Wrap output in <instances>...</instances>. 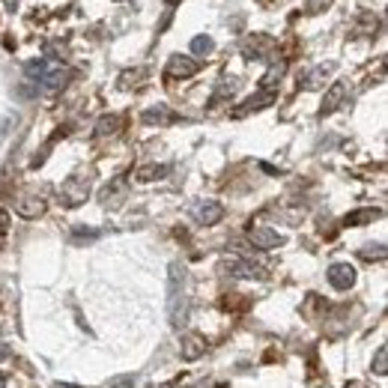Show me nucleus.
I'll return each instance as SVG.
<instances>
[{"label": "nucleus", "instance_id": "ddd939ff", "mask_svg": "<svg viewBox=\"0 0 388 388\" xmlns=\"http://www.w3.org/2000/svg\"><path fill=\"white\" fill-rule=\"evenodd\" d=\"M143 123L147 126H168V123H173L176 120V114L171 108H164V105H159V108H150V110H143Z\"/></svg>", "mask_w": 388, "mask_h": 388}, {"label": "nucleus", "instance_id": "c756f323", "mask_svg": "<svg viewBox=\"0 0 388 388\" xmlns=\"http://www.w3.org/2000/svg\"><path fill=\"white\" fill-rule=\"evenodd\" d=\"M161 388H180V380H173V382H168V385H161Z\"/></svg>", "mask_w": 388, "mask_h": 388}, {"label": "nucleus", "instance_id": "4468645a", "mask_svg": "<svg viewBox=\"0 0 388 388\" xmlns=\"http://www.w3.org/2000/svg\"><path fill=\"white\" fill-rule=\"evenodd\" d=\"M15 213L21 218H39L45 213V201H42V197H24V201L15 203Z\"/></svg>", "mask_w": 388, "mask_h": 388}, {"label": "nucleus", "instance_id": "1a4fd4ad", "mask_svg": "<svg viewBox=\"0 0 388 388\" xmlns=\"http://www.w3.org/2000/svg\"><path fill=\"white\" fill-rule=\"evenodd\" d=\"M275 99H278V93L275 90H260L257 96H251V99H245V102H242L236 110H233V117H248L251 110H260V108H269Z\"/></svg>", "mask_w": 388, "mask_h": 388}, {"label": "nucleus", "instance_id": "6e6552de", "mask_svg": "<svg viewBox=\"0 0 388 388\" xmlns=\"http://www.w3.org/2000/svg\"><path fill=\"white\" fill-rule=\"evenodd\" d=\"M329 284L335 287V290H350L352 284H356V266L350 263H331L329 272H326Z\"/></svg>", "mask_w": 388, "mask_h": 388}, {"label": "nucleus", "instance_id": "cd10ccee", "mask_svg": "<svg viewBox=\"0 0 388 388\" xmlns=\"http://www.w3.org/2000/svg\"><path fill=\"white\" fill-rule=\"evenodd\" d=\"M54 388H84V385H69V382H57Z\"/></svg>", "mask_w": 388, "mask_h": 388}, {"label": "nucleus", "instance_id": "9d476101", "mask_svg": "<svg viewBox=\"0 0 388 388\" xmlns=\"http://www.w3.org/2000/svg\"><path fill=\"white\" fill-rule=\"evenodd\" d=\"M343 99H347V84H343V81H335V84L329 87L326 99H323V108H319V117L335 114V110L343 105Z\"/></svg>", "mask_w": 388, "mask_h": 388}, {"label": "nucleus", "instance_id": "f03ea898", "mask_svg": "<svg viewBox=\"0 0 388 388\" xmlns=\"http://www.w3.org/2000/svg\"><path fill=\"white\" fill-rule=\"evenodd\" d=\"M87 197H90V176H84V173L69 176V180L63 182V188H60V203L69 206V209L81 206Z\"/></svg>", "mask_w": 388, "mask_h": 388}, {"label": "nucleus", "instance_id": "2eb2a0df", "mask_svg": "<svg viewBox=\"0 0 388 388\" xmlns=\"http://www.w3.org/2000/svg\"><path fill=\"white\" fill-rule=\"evenodd\" d=\"M335 72V63H323V66H317V69H310L305 75V87L308 90H317V87H323L326 84V78Z\"/></svg>", "mask_w": 388, "mask_h": 388}, {"label": "nucleus", "instance_id": "aec40b11", "mask_svg": "<svg viewBox=\"0 0 388 388\" xmlns=\"http://www.w3.org/2000/svg\"><path fill=\"white\" fill-rule=\"evenodd\" d=\"M215 51V42L209 36H194L192 39V54H197V57H206V54Z\"/></svg>", "mask_w": 388, "mask_h": 388}, {"label": "nucleus", "instance_id": "b1692460", "mask_svg": "<svg viewBox=\"0 0 388 388\" xmlns=\"http://www.w3.org/2000/svg\"><path fill=\"white\" fill-rule=\"evenodd\" d=\"M359 254L364 260H385V245H364Z\"/></svg>", "mask_w": 388, "mask_h": 388}, {"label": "nucleus", "instance_id": "20e7f679", "mask_svg": "<svg viewBox=\"0 0 388 388\" xmlns=\"http://www.w3.org/2000/svg\"><path fill=\"white\" fill-rule=\"evenodd\" d=\"M242 54H245L248 60H272L275 39L272 36H263V33H254L245 45H242Z\"/></svg>", "mask_w": 388, "mask_h": 388}, {"label": "nucleus", "instance_id": "39448f33", "mask_svg": "<svg viewBox=\"0 0 388 388\" xmlns=\"http://www.w3.org/2000/svg\"><path fill=\"white\" fill-rule=\"evenodd\" d=\"M197 72H201V63H197L194 57L173 54V57L168 60V69H164V78H168V81H180V78H192Z\"/></svg>", "mask_w": 388, "mask_h": 388}, {"label": "nucleus", "instance_id": "4be33fe9", "mask_svg": "<svg viewBox=\"0 0 388 388\" xmlns=\"http://www.w3.org/2000/svg\"><path fill=\"white\" fill-rule=\"evenodd\" d=\"M99 239V230H93V227H75V233H72V242H96Z\"/></svg>", "mask_w": 388, "mask_h": 388}, {"label": "nucleus", "instance_id": "423d86ee", "mask_svg": "<svg viewBox=\"0 0 388 388\" xmlns=\"http://www.w3.org/2000/svg\"><path fill=\"white\" fill-rule=\"evenodd\" d=\"M248 242L257 251H272V248L284 245V236L278 230H272V227H251L248 230Z\"/></svg>", "mask_w": 388, "mask_h": 388}, {"label": "nucleus", "instance_id": "9b49d317", "mask_svg": "<svg viewBox=\"0 0 388 388\" xmlns=\"http://www.w3.org/2000/svg\"><path fill=\"white\" fill-rule=\"evenodd\" d=\"M203 352H206V338L203 335H185L182 338V359L185 361L203 359Z\"/></svg>", "mask_w": 388, "mask_h": 388}, {"label": "nucleus", "instance_id": "a878e982", "mask_svg": "<svg viewBox=\"0 0 388 388\" xmlns=\"http://www.w3.org/2000/svg\"><path fill=\"white\" fill-rule=\"evenodd\" d=\"M329 6H331V0H308V3H305V13H308V15H317V13H326Z\"/></svg>", "mask_w": 388, "mask_h": 388}, {"label": "nucleus", "instance_id": "5701e85b", "mask_svg": "<svg viewBox=\"0 0 388 388\" xmlns=\"http://www.w3.org/2000/svg\"><path fill=\"white\" fill-rule=\"evenodd\" d=\"M143 75H147V69H129V72L120 75V87H131V84H138Z\"/></svg>", "mask_w": 388, "mask_h": 388}, {"label": "nucleus", "instance_id": "6ab92c4d", "mask_svg": "<svg viewBox=\"0 0 388 388\" xmlns=\"http://www.w3.org/2000/svg\"><path fill=\"white\" fill-rule=\"evenodd\" d=\"M284 69H287V66L278 60V63H272L269 66V72H266L263 75V81H260V90H275V84H278L281 81V78H284Z\"/></svg>", "mask_w": 388, "mask_h": 388}, {"label": "nucleus", "instance_id": "2f4dec72", "mask_svg": "<svg viewBox=\"0 0 388 388\" xmlns=\"http://www.w3.org/2000/svg\"><path fill=\"white\" fill-rule=\"evenodd\" d=\"M173 3H180V0H168V6H173Z\"/></svg>", "mask_w": 388, "mask_h": 388}, {"label": "nucleus", "instance_id": "f257e3e1", "mask_svg": "<svg viewBox=\"0 0 388 388\" xmlns=\"http://www.w3.org/2000/svg\"><path fill=\"white\" fill-rule=\"evenodd\" d=\"M168 319L173 329L188 326V272L182 263L168 269Z\"/></svg>", "mask_w": 388, "mask_h": 388}, {"label": "nucleus", "instance_id": "a211bd4d", "mask_svg": "<svg viewBox=\"0 0 388 388\" xmlns=\"http://www.w3.org/2000/svg\"><path fill=\"white\" fill-rule=\"evenodd\" d=\"M382 213L380 209H373V206H368V209H356V213H350L347 218H343V224L347 227H361V224H371V221H376Z\"/></svg>", "mask_w": 388, "mask_h": 388}, {"label": "nucleus", "instance_id": "dca6fc26", "mask_svg": "<svg viewBox=\"0 0 388 388\" xmlns=\"http://www.w3.org/2000/svg\"><path fill=\"white\" fill-rule=\"evenodd\" d=\"M168 164H143V168L135 171V180L138 182H155V180H164L168 176Z\"/></svg>", "mask_w": 388, "mask_h": 388}, {"label": "nucleus", "instance_id": "393cba45", "mask_svg": "<svg viewBox=\"0 0 388 388\" xmlns=\"http://www.w3.org/2000/svg\"><path fill=\"white\" fill-rule=\"evenodd\" d=\"M105 388H135V376L131 373H120V376H114Z\"/></svg>", "mask_w": 388, "mask_h": 388}, {"label": "nucleus", "instance_id": "c85d7f7f", "mask_svg": "<svg viewBox=\"0 0 388 388\" xmlns=\"http://www.w3.org/2000/svg\"><path fill=\"white\" fill-rule=\"evenodd\" d=\"M3 359H9V350H6V347H0V361H3Z\"/></svg>", "mask_w": 388, "mask_h": 388}, {"label": "nucleus", "instance_id": "f3484780", "mask_svg": "<svg viewBox=\"0 0 388 388\" xmlns=\"http://www.w3.org/2000/svg\"><path fill=\"white\" fill-rule=\"evenodd\" d=\"M120 126H123V117L120 114H105V117H99V123H96V135L99 138H110V135H117Z\"/></svg>", "mask_w": 388, "mask_h": 388}, {"label": "nucleus", "instance_id": "412c9836", "mask_svg": "<svg viewBox=\"0 0 388 388\" xmlns=\"http://www.w3.org/2000/svg\"><path fill=\"white\" fill-rule=\"evenodd\" d=\"M373 373L376 376H385L388 373V347H380L373 356Z\"/></svg>", "mask_w": 388, "mask_h": 388}, {"label": "nucleus", "instance_id": "f8f14e48", "mask_svg": "<svg viewBox=\"0 0 388 388\" xmlns=\"http://www.w3.org/2000/svg\"><path fill=\"white\" fill-rule=\"evenodd\" d=\"M69 78H72V72H69V69H60V66H54V69H51L45 78H42L39 84L45 87L48 93H57V90H63V87L69 84Z\"/></svg>", "mask_w": 388, "mask_h": 388}, {"label": "nucleus", "instance_id": "7c9ffc66", "mask_svg": "<svg viewBox=\"0 0 388 388\" xmlns=\"http://www.w3.org/2000/svg\"><path fill=\"white\" fill-rule=\"evenodd\" d=\"M0 388H6V376L3 373H0Z\"/></svg>", "mask_w": 388, "mask_h": 388}, {"label": "nucleus", "instance_id": "bb28decb", "mask_svg": "<svg viewBox=\"0 0 388 388\" xmlns=\"http://www.w3.org/2000/svg\"><path fill=\"white\" fill-rule=\"evenodd\" d=\"M6 230H9V213H6V209H0V236H3Z\"/></svg>", "mask_w": 388, "mask_h": 388}, {"label": "nucleus", "instance_id": "0eeeda50", "mask_svg": "<svg viewBox=\"0 0 388 388\" xmlns=\"http://www.w3.org/2000/svg\"><path fill=\"white\" fill-rule=\"evenodd\" d=\"M192 215H194L197 224L213 227V224H218V221L224 218V206H221L218 201H201V203L192 206Z\"/></svg>", "mask_w": 388, "mask_h": 388}, {"label": "nucleus", "instance_id": "7ed1b4c3", "mask_svg": "<svg viewBox=\"0 0 388 388\" xmlns=\"http://www.w3.org/2000/svg\"><path fill=\"white\" fill-rule=\"evenodd\" d=\"M221 275H230V278H245V281H263L266 278V269L251 260H224L218 266Z\"/></svg>", "mask_w": 388, "mask_h": 388}]
</instances>
